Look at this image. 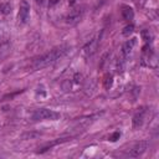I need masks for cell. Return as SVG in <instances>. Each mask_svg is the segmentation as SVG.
Segmentation results:
<instances>
[{
	"mask_svg": "<svg viewBox=\"0 0 159 159\" xmlns=\"http://www.w3.org/2000/svg\"><path fill=\"white\" fill-rule=\"evenodd\" d=\"M145 116H147V108L145 107H140L133 116V119H132V124H133V128L134 129H138L143 125L144 120H145Z\"/></svg>",
	"mask_w": 159,
	"mask_h": 159,
	"instance_id": "cell-7",
	"label": "cell"
},
{
	"mask_svg": "<svg viewBox=\"0 0 159 159\" xmlns=\"http://www.w3.org/2000/svg\"><path fill=\"white\" fill-rule=\"evenodd\" d=\"M66 140H67L66 138H62V139H55V140H52V142H48V143L43 144V145L37 150V153H39V154H42V153L47 152L48 149H51L52 147H55V145H57V144H61V143H63V142H66Z\"/></svg>",
	"mask_w": 159,
	"mask_h": 159,
	"instance_id": "cell-9",
	"label": "cell"
},
{
	"mask_svg": "<svg viewBox=\"0 0 159 159\" xmlns=\"http://www.w3.org/2000/svg\"><path fill=\"white\" fill-rule=\"evenodd\" d=\"M147 148H148V142H147V140H140V142L135 143V144L128 150L127 155H128V157H132V158H138V157H140V155H143V154L145 153Z\"/></svg>",
	"mask_w": 159,
	"mask_h": 159,
	"instance_id": "cell-4",
	"label": "cell"
},
{
	"mask_svg": "<svg viewBox=\"0 0 159 159\" xmlns=\"http://www.w3.org/2000/svg\"><path fill=\"white\" fill-rule=\"evenodd\" d=\"M60 117L61 114L58 112H55L48 108H40L32 113L34 120H57L60 119Z\"/></svg>",
	"mask_w": 159,
	"mask_h": 159,
	"instance_id": "cell-2",
	"label": "cell"
},
{
	"mask_svg": "<svg viewBox=\"0 0 159 159\" xmlns=\"http://www.w3.org/2000/svg\"><path fill=\"white\" fill-rule=\"evenodd\" d=\"M133 31H134V25H133V24H130V25H127V26L123 29L122 34H123L124 36H129V35H130Z\"/></svg>",
	"mask_w": 159,
	"mask_h": 159,
	"instance_id": "cell-13",
	"label": "cell"
},
{
	"mask_svg": "<svg viewBox=\"0 0 159 159\" xmlns=\"http://www.w3.org/2000/svg\"><path fill=\"white\" fill-rule=\"evenodd\" d=\"M99 39H101V37H93L92 40H89V41L83 46V48H82V55H83V57L89 58V57L97 51L98 45H99Z\"/></svg>",
	"mask_w": 159,
	"mask_h": 159,
	"instance_id": "cell-5",
	"label": "cell"
},
{
	"mask_svg": "<svg viewBox=\"0 0 159 159\" xmlns=\"http://www.w3.org/2000/svg\"><path fill=\"white\" fill-rule=\"evenodd\" d=\"M75 2H76V0H70V2H68V4H70V5H73Z\"/></svg>",
	"mask_w": 159,
	"mask_h": 159,
	"instance_id": "cell-16",
	"label": "cell"
},
{
	"mask_svg": "<svg viewBox=\"0 0 159 159\" xmlns=\"http://www.w3.org/2000/svg\"><path fill=\"white\" fill-rule=\"evenodd\" d=\"M119 137H120V133H119V132H114L112 135H109V138H108V139H109L111 142H116V140H118V139H119Z\"/></svg>",
	"mask_w": 159,
	"mask_h": 159,
	"instance_id": "cell-15",
	"label": "cell"
},
{
	"mask_svg": "<svg viewBox=\"0 0 159 159\" xmlns=\"http://www.w3.org/2000/svg\"><path fill=\"white\" fill-rule=\"evenodd\" d=\"M135 45H137V39H135V37H133V39L128 40L127 42H124V45H123V47H122V56H123L125 60L132 55V52H133Z\"/></svg>",
	"mask_w": 159,
	"mask_h": 159,
	"instance_id": "cell-8",
	"label": "cell"
},
{
	"mask_svg": "<svg viewBox=\"0 0 159 159\" xmlns=\"http://www.w3.org/2000/svg\"><path fill=\"white\" fill-rule=\"evenodd\" d=\"M112 83H113V76L111 73L104 75V77H103V87L106 89H109L112 87Z\"/></svg>",
	"mask_w": 159,
	"mask_h": 159,
	"instance_id": "cell-11",
	"label": "cell"
},
{
	"mask_svg": "<svg viewBox=\"0 0 159 159\" xmlns=\"http://www.w3.org/2000/svg\"><path fill=\"white\" fill-rule=\"evenodd\" d=\"M68 52V46H60V47H56V48H52L50 52L40 56L37 60H35L32 67L34 70H41V68H45L52 63H55L56 61H58L60 58H62L66 53Z\"/></svg>",
	"mask_w": 159,
	"mask_h": 159,
	"instance_id": "cell-1",
	"label": "cell"
},
{
	"mask_svg": "<svg viewBox=\"0 0 159 159\" xmlns=\"http://www.w3.org/2000/svg\"><path fill=\"white\" fill-rule=\"evenodd\" d=\"M11 12V5L7 4V2H2L0 4V14L2 15H7Z\"/></svg>",
	"mask_w": 159,
	"mask_h": 159,
	"instance_id": "cell-12",
	"label": "cell"
},
{
	"mask_svg": "<svg viewBox=\"0 0 159 159\" xmlns=\"http://www.w3.org/2000/svg\"><path fill=\"white\" fill-rule=\"evenodd\" d=\"M30 20V4L26 0H22L20 2L19 14H17V24L19 25H26Z\"/></svg>",
	"mask_w": 159,
	"mask_h": 159,
	"instance_id": "cell-3",
	"label": "cell"
},
{
	"mask_svg": "<svg viewBox=\"0 0 159 159\" xmlns=\"http://www.w3.org/2000/svg\"><path fill=\"white\" fill-rule=\"evenodd\" d=\"M83 14H84V9H83L82 6H81V7H76V9H73V10L66 16V22H67L68 25H76V24H78V22L82 20Z\"/></svg>",
	"mask_w": 159,
	"mask_h": 159,
	"instance_id": "cell-6",
	"label": "cell"
},
{
	"mask_svg": "<svg viewBox=\"0 0 159 159\" xmlns=\"http://www.w3.org/2000/svg\"><path fill=\"white\" fill-rule=\"evenodd\" d=\"M122 17L125 20V21H130L133 20L134 17V11L132 7L129 6H123V10H122Z\"/></svg>",
	"mask_w": 159,
	"mask_h": 159,
	"instance_id": "cell-10",
	"label": "cell"
},
{
	"mask_svg": "<svg viewBox=\"0 0 159 159\" xmlns=\"http://www.w3.org/2000/svg\"><path fill=\"white\" fill-rule=\"evenodd\" d=\"M37 137H40V134L39 133H24L22 135H21V139H32V138H37Z\"/></svg>",
	"mask_w": 159,
	"mask_h": 159,
	"instance_id": "cell-14",
	"label": "cell"
}]
</instances>
